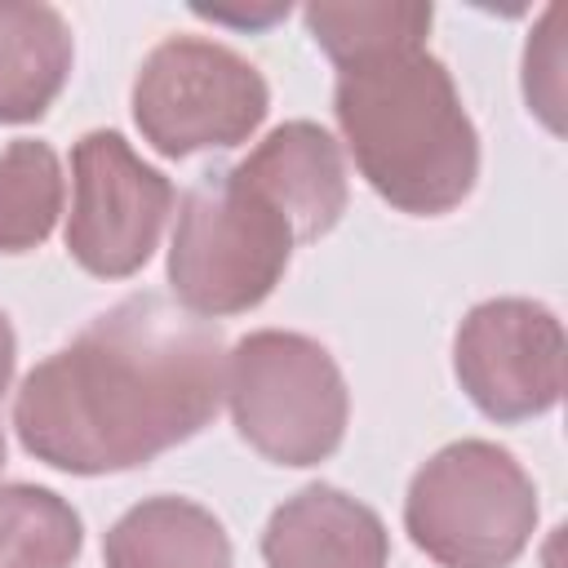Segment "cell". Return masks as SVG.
Segmentation results:
<instances>
[{
    "label": "cell",
    "mask_w": 568,
    "mask_h": 568,
    "mask_svg": "<svg viewBox=\"0 0 568 568\" xmlns=\"http://www.w3.org/2000/svg\"><path fill=\"white\" fill-rule=\"evenodd\" d=\"M266 111L271 89L262 71L231 44L204 36L160 40L133 80V120L169 160L240 146L257 133Z\"/></svg>",
    "instance_id": "8992f818"
},
{
    "label": "cell",
    "mask_w": 568,
    "mask_h": 568,
    "mask_svg": "<svg viewBox=\"0 0 568 568\" xmlns=\"http://www.w3.org/2000/svg\"><path fill=\"white\" fill-rule=\"evenodd\" d=\"M564 324L532 297H488L453 337V373L493 422H528L564 395Z\"/></svg>",
    "instance_id": "ba28073f"
},
{
    "label": "cell",
    "mask_w": 568,
    "mask_h": 568,
    "mask_svg": "<svg viewBox=\"0 0 568 568\" xmlns=\"http://www.w3.org/2000/svg\"><path fill=\"white\" fill-rule=\"evenodd\" d=\"M0 470H4V435H0Z\"/></svg>",
    "instance_id": "e0dca14e"
},
{
    "label": "cell",
    "mask_w": 568,
    "mask_h": 568,
    "mask_svg": "<svg viewBox=\"0 0 568 568\" xmlns=\"http://www.w3.org/2000/svg\"><path fill=\"white\" fill-rule=\"evenodd\" d=\"M62 213V164L49 142L18 138L0 151V253L40 248Z\"/></svg>",
    "instance_id": "5bb4252c"
},
{
    "label": "cell",
    "mask_w": 568,
    "mask_h": 568,
    "mask_svg": "<svg viewBox=\"0 0 568 568\" xmlns=\"http://www.w3.org/2000/svg\"><path fill=\"white\" fill-rule=\"evenodd\" d=\"M288 217L231 169L182 195L169 248V284L182 311L222 320L262 306L293 257Z\"/></svg>",
    "instance_id": "277c9868"
},
{
    "label": "cell",
    "mask_w": 568,
    "mask_h": 568,
    "mask_svg": "<svg viewBox=\"0 0 568 568\" xmlns=\"http://www.w3.org/2000/svg\"><path fill=\"white\" fill-rule=\"evenodd\" d=\"M13 359H18V342H13L9 315L0 311V395L9 390V377H13Z\"/></svg>",
    "instance_id": "2e32d148"
},
{
    "label": "cell",
    "mask_w": 568,
    "mask_h": 568,
    "mask_svg": "<svg viewBox=\"0 0 568 568\" xmlns=\"http://www.w3.org/2000/svg\"><path fill=\"white\" fill-rule=\"evenodd\" d=\"M106 568H231V537L213 510L186 497H146L102 537Z\"/></svg>",
    "instance_id": "8fae6325"
},
{
    "label": "cell",
    "mask_w": 568,
    "mask_h": 568,
    "mask_svg": "<svg viewBox=\"0 0 568 568\" xmlns=\"http://www.w3.org/2000/svg\"><path fill=\"white\" fill-rule=\"evenodd\" d=\"M173 213V182L151 169L115 129H93L71 151L67 253L98 280H129L160 244Z\"/></svg>",
    "instance_id": "52a82bcc"
},
{
    "label": "cell",
    "mask_w": 568,
    "mask_h": 568,
    "mask_svg": "<svg viewBox=\"0 0 568 568\" xmlns=\"http://www.w3.org/2000/svg\"><path fill=\"white\" fill-rule=\"evenodd\" d=\"M226 404L240 439L275 466H320L351 417L337 359L315 337L284 328H257L231 346Z\"/></svg>",
    "instance_id": "5b68a950"
},
{
    "label": "cell",
    "mask_w": 568,
    "mask_h": 568,
    "mask_svg": "<svg viewBox=\"0 0 568 568\" xmlns=\"http://www.w3.org/2000/svg\"><path fill=\"white\" fill-rule=\"evenodd\" d=\"M266 568H386L390 537L373 506L333 484H306L262 528Z\"/></svg>",
    "instance_id": "30bf717a"
},
{
    "label": "cell",
    "mask_w": 568,
    "mask_h": 568,
    "mask_svg": "<svg viewBox=\"0 0 568 568\" xmlns=\"http://www.w3.org/2000/svg\"><path fill=\"white\" fill-rule=\"evenodd\" d=\"M71 27L53 4L0 0V124L40 120L71 75Z\"/></svg>",
    "instance_id": "7c38bea8"
},
{
    "label": "cell",
    "mask_w": 568,
    "mask_h": 568,
    "mask_svg": "<svg viewBox=\"0 0 568 568\" xmlns=\"http://www.w3.org/2000/svg\"><path fill=\"white\" fill-rule=\"evenodd\" d=\"M231 173L244 178L253 191H262L288 217L297 244L328 235L351 200L342 146L333 142L328 129L311 120H288L271 129Z\"/></svg>",
    "instance_id": "9c48e42d"
},
{
    "label": "cell",
    "mask_w": 568,
    "mask_h": 568,
    "mask_svg": "<svg viewBox=\"0 0 568 568\" xmlns=\"http://www.w3.org/2000/svg\"><path fill=\"white\" fill-rule=\"evenodd\" d=\"M222 395L217 324L160 293H133L22 377L13 426L53 470L115 475L200 435Z\"/></svg>",
    "instance_id": "6da1fadb"
},
{
    "label": "cell",
    "mask_w": 568,
    "mask_h": 568,
    "mask_svg": "<svg viewBox=\"0 0 568 568\" xmlns=\"http://www.w3.org/2000/svg\"><path fill=\"white\" fill-rule=\"evenodd\" d=\"M333 115L359 178L399 213L439 217L479 178V133L448 67L426 49L337 71Z\"/></svg>",
    "instance_id": "7a4b0ae2"
},
{
    "label": "cell",
    "mask_w": 568,
    "mask_h": 568,
    "mask_svg": "<svg viewBox=\"0 0 568 568\" xmlns=\"http://www.w3.org/2000/svg\"><path fill=\"white\" fill-rule=\"evenodd\" d=\"M306 31L311 40L333 58L337 71L386 58L399 49H426L430 31V4H306Z\"/></svg>",
    "instance_id": "4fadbf2b"
},
{
    "label": "cell",
    "mask_w": 568,
    "mask_h": 568,
    "mask_svg": "<svg viewBox=\"0 0 568 568\" xmlns=\"http://www.w3.org/2000/svg\"><path fill=\"white\" fill-rule=\"evenodd\" d=\"M404 528L439 568H510L537 528L532 475L488 439L444 444L408 484Z\"/></svg>",
    "instance_id": "3957f363"
},
{
    "label": "cell",
    "mask_w": 568,
    "mask_h": 568,
    "mask_svg": "<svg viewBox=\"0 0 568 568\" xmlns=\"http://www.w3.org/2000/svg\"><path fill=\"white\" fill-rule=\"evenodd\" d=\"M84 524L67 497L40 484L0 488V568H71Z\"/></svg>",
    "instance_id": "9a60e30c"
}]
</instances>
